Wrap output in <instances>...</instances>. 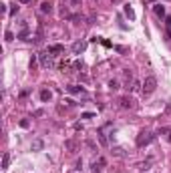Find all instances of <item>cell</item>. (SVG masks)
I'll return each mask as SVG.
<instances>
[{
  "mask_svg": "<svg viewBox=\"0 0 171 173\" xmlns=\"http://www.w3.org/2000/svg\"><path fill=\"white\" fill-rule=\"evenodd\" d=\"M8 165H10V153H4L2 155V169H8Z\"/></svg>",
  "mask_w": 171,
  "mask_h": 173,
  "instance_id": "obj_18",
  "label": "cell"
},
{
  "mask_svg": "<svg viewBox=\"0 0 171 173\" xmlns=\"http://www.w3.org/2000/svg\"><path fill=\"white\" fill-rule=\"evenodd\" d=\"M111 153H113L115 157H121V159H125L127 155H129L125 149H123V147H113V151H111Z\"/></svg>",
  "mask_w": 171,
  "mask_h": 173,
  "instance_id": "obj_13",
  "label": "cell"
},
{
  "mask_svg": "<svg viewBox=\"0 0 171 173\" xmlns=\"http://www.w3.org/2000/svg\"><path fill=\"white\" fill-rule=\"evenodd\" d=\"M34 65H36V57H32V58H30V69H34Z\"/></svg>",
  "mask_w": 171,
  "mask_h": 173,
  "instance_id": "obj_28",
  "label": "cell"
},
{
  "mask_svg": "<svg viewBox=\"0 0 171 173\" xmlns=\"http://www.w3.org/2000/svg\"><path fill=\"white\" fill-rule=\"evenodd\" d=\"M4 39H6V43H10V40H14V34H12L10 30H6L4 32Z\"/></svg>",
  "mask_w": 171,
  "mask_h": 173,
  "instance_id": "obj_21",
  "label": "cell"
},
{
  "mask_svg": "<svg viewBox=\"0 0 171 173\" xmlns=\"http://www.w3.org/2000/svg\"><path fill=\"white\" fill-rule=\"evenodd\" d=\"M81 117H83V119H93V117H95V113H83V115H81Z\"/></svg>",
  "mask_w": 171,
  "mask_h": 173,
  "instance_id": "obj_24",
  "label": "cell"
},
{
  "mask_svg": "<svg viewBox=\"0 0 171 173\" xmlns=\"http://www.w3.org/2000/svg\"><path fill=\"white\" fill-rule=\"evenodd\" d=\"M67 91L71 93V95H87V93H85V89H83V87H79V85H68V87H67Z\"/></svg>",
  "mask_w": 171,
  "mask_h": 173,
  "instance_id": "obj_8",
  "label": "cell"
},
{
  "mask_svg": "<svg viewBox=\"0 0 171 173\" xmlns=\"http://www.w3.org/2000/svg\"><path fill=\"white\" fill-rule=\"evenodd\" d=\"M123 10H125V16H127L129 20H135V10L131 8V4H125V8H123Z\"/></svg>",
  "mask_w": 171,
  "mask_h": 173,
  "instance_id": "obj_14",
  "label": "cell"
},
{
  "mask_svg": "<svg viewBox=\"0 0 171 173\" xmlns=\"http://www.w3.org/2000/svg\"><path fill=\"white\" fill-rule=\"evenodd\" d=\"M71 173H75V171H71Z\"/></svg>",
  "mask_w": 171,
  "mask_h": 173,
  "instance_id": "obj_31",
  "label": "cell"
},
{
  "mask_svg": "<svg viewBox=\"0 0 171 173\" xmlns=\"http://www.w3.org/2000/svg\"><path fill=\"white\" fill-rule=\"evenodd\" d=\"M165 26H167V39H171V16H165Z\"/></svg>",
  "mask_w": 171,
  "mask_h": 173,
  "instance_id": "obj_19",
  "label": "cell"
},
{
  "mask_svg": "<svg viewBox=\"0 0 171 173\" xmlns=\"http://www.w3.org/2000/svg\"><path fill=\"white\" fill-rule=\"evenodd\" d=\"M18 10H20V6H18V4H14V6L10 8V14H16V12H18Z\"/></svg>",
  "mask_w": 171,
  "mask_h": 173,
  "instance_id": "obj_26",
  "label": "cell"
},
{
  "mask_svg": "<svg viewBox=\"0 0 171 173\" xmlns=\"http://www.w3.org/2000/svg\"><path fill=\"white\" fill-rule=\"evenodd\" d=\"M81 2H83V0H68L71 6H81Z\"/></svg>",
  "mask_w": 171,
  "mask_h": 173,
  "instance_id": "obj_25",
  "label": "cell"
},
{
  "mask_svg": "<svg viewBox=\"0 0 171 173\" xmlns=\"http://www.w3.org/2000/svg\"><path fill=\"white\" fill-rule=\"evenodd\" d=\"M38 58H40V66L42 69H50V66L54 65V61H53V54L46 50V52H42V54H38Z\"/></svg>",
  "mask_w": 171,
  "mask_h": 173,
  "instance_id": "obj_3",
  "label": "cell"
},
{
  "mask_svg": "<svg viewBox=\"0 0 171 173\" xmlns=\"http://www.w3.org/2000/svg\"><path fill=\"white\" fill-rule=\"evenodd\" d=\"M139 87H141V83H139V81H133V87H131V91H137Z\"/></svg>",
  "mask_w": 171,
  "mask_h": 173,
  "instance_id": "obj_27",
  "label": "cell"
},
{
  "mask_svg": "<svg viewBox=\"0 0 171 173\" xmlns=\"http://www.w3.org/2000/svg\"><path fill=\"white\" fill-rule=\"evenodd\" d=\"M85 48H87V40H76V43H72V52L75 54L85 52Z\"/></svg>",
  "mask_w": 171,
  "mask_h": 173,
  "instance_id": "obj_4",
  "label": "cell"
},
{
  "mask_svg": "<svg viewBox=\"0 0 171 173\" xmlns=\"http://www.w3.org/2000/svg\"><path fill=\"white\" fill-rule=\"evenodd\" d=\"M65 149H67V151H71V153H75V149H76V141H72V139L65 141Z\"/></svg>",
  "mask_w": 171,
  "mask_h": 173,
  "instance_id": "obj_16",
  "label": "cell"
},
{
  "mask_svg": "<svg viewBox=\"0 0 171 173\" xmlns=\"http://www.w3.org/2000/svg\"><path fill=\"white\" fill-rule=\"evenodd\" d=\"M42 147H44V141H42V139H34L32 145H30V149H32V151H40Z\"/></svg>",
  "mask_w": 171,
  "mask_h": 173,
  "instance_id": "obj_15",
  "label": "cell"
},
{
  "mask_svg": "<svg viewBox=\"0 0 171 173\" xmlns=\"http://www.w3.org/2000/svg\"><path fill=\"white\" fill-rule=\"evenodd\" d=\"M20 4H30V0H18Z\"/></svg>",
  "mask_w": 171,
  "mask_h": 173,
  "instance_id": "obj_29",
  "label": "cell"
},
{
  "mask_svg": "<svg viewBox=\"0 0 171 173\" xmlns=\"http://www.w3.org/2000/svg\"><path fill=\"white\" fill-rule=\"evenodd\" d=\"M153 12L157 18H165V6H161V4H153Z\"/></svg>",
  "mask_w": 171,
  "mask_h": 173,
  "instance_id": "obj_12",
  "label": "cell"
},
{
  "mask_svg": "<svg viewBox=\"0 0 171 173\" xmlns=\"http://www.w3.org/2000/svg\"><path fill=\"white\" fill-rule=\"evenodd\" d=\"M109 89H111V91H117V89H119V81H115V79H113V81H109Z\"/></svg>",
  "mask_w": 171,
  "mask_h": 173,
  "instance_id": "obj_20",
  "label": "cell"
},
{
  "mask_svg": "<svg viewBox=\"0 0 171 173\" xmlns=\"http://www.w3.org/2000/svg\"><path fill=\"white\" fill-rule=\"evenodd\" d=\"M155 141V135L151 133V131H141L139 137H137V147H147L149 143Z\"/></svg>",
  "mask_w": 171,
  "mask_h": 173,
  "instance_id": "obj_2",
  "label": "cell"
},
{
  "mask_svg": "<svg viewBox=\"0 0 171 173\" xmlns=\"http://www.w3.org/2000/svg\"><path fill=\"white\" fill-rule=\"evenodd\" d=\"M105 165H107V161H105L103 157H99L97 161H93V163H91V169L95 171V173H101V171H103V167H105Z\"/></svg>",
  "mask_w": 171,
  "mask_h": 173,
  "instance_id": "obj_5",
  "label": "cell"
},
{
  "mask_svg": "<svg viewBox=\"0 0 171 173\" xmlns=\"http://www.w3.org/2000/svg\"><path fill=\"white\" fill-rule=\"evenodd\" d=\"M49 52L53 54V57L54 54H61V52H65V46L62 44H49Z\"/></svg>",
  "mask_w": 171,
  "mask_h": 173,
  "instance_id": "obj_9",
  "label": "cell"
},
{
  "mask_svg": "<svg viewBox=\"0 0 171 173\" xmlns=\"http://www.w3.org/2000/svg\"><path fill=\"white\" fill-rule=\"evenodd\" d=\"M28 125H30V121H28V119H22V121H20V127H22V129H28Z\"/></svg>",
  "mask_w": 171,
  "mask_h": 173,
  "instance_id": "obj_23",
  "label": "cell"
},
{
  "mask_svg": "<svg viewBox=\"0 0 171 173\" xmlns=\"http://www.w3.org/2000/svg\"><path fill=\"white\" fill-rule=\"evenodd\" d=\"M97 139H99V143H101L103 147H107V145H109V137L105 135V131H103V129L97 131Z\"/></svg>",
  "mask_w": 171,
  "mask_h": 173,
  "instance_id": "obj_10",
  "label": "cell"
},
{
  "mask_svg": "<svg viewBox=\"0 0 171 173\" xmlns=\"http://www.w3.org/2000/svg\"><path fill=\"white\" fill-rule=\"evenodd\" d=\"M38 97H40V101H42V103H49V101L53 99V91H50V89H40Z\"/></svg>",
  "mask_w": 171,
  "mask_h": 173,
  "instance_id": "obj_7",
  "label": "cell"
},
{
  "mask_svg": "<svg viewBox=\"0 0 171 173\" xmlns=\"http://www.w3.org/2000/svg\"><path fill=\"white\" fill-rule=\"evenodd\" d=\"M155 89H157V79L153 77H147L143 81V85H141V91H143V95H151V93H155Z\"/></svg>",
  "mask_w": 171,
  "mask_h": 173,
  "instance_id": "obj_1",
  "label": "cell"
},
{
  "mask_svg": "<svg viewBox=\"0 0 171 173\" xmlns=\"http://www.w3.org/2000/svg\"><path fill=\"white\" fill-rule=\"evenodd\" d=\"M147 2H155V0H147Z\"/></svg>",
  "mask_w": 171,
  "mask_h": 173,
  "instance_id": "obj_30",
  "label": "cell"
},
{
  "mask_svg": "<svg viewBox=\"0 0 171 173\" xmlns=\"http://www.w3.org/2000/svg\"><path fill=\"white\" fill-rule=\"evenodd\" d=\"M119 105H121V109H133L135 107L131 97H121V99H119Z\"/></svg>",
  "mask_w": 171,
  "mask_h": 173,
  "instance_id": "obj_6",
  "label": "cell"
},
{
  "mask_svg": "<svg viewBox=\"0 0 171 173\" xmlns=\"http://www.w3.org/2000/svg\"><path fill=\"white\" fill-rule=\"evenodd\" d=\"M149 165H151V161H145V163H141V165H139V169L145 171V169H149Z\"/></svg>",
  "mask_w": 171,
  "mask_h": 173,
  "instance_id": "obj_22",
  "label": "cell"
},
{
  "mask_svg": "<svg viewBox=\"0 0 171 173\" xmlns=\"http://www.w3.org/2000/svg\"><path fill=\"white\" fill-rule=\"evenodd\" d=\"M40 12L42 14H50V12H53V4H50L49 0H42L40 2Z\"/></svg>",
  "mask_w": 171,
  "mask_h": 173,
  "instance_id": "obj_11",
  "label": "cell"
},
{
  "mask_svg": "<svg viewBox=\"0 0 171 173\" xmlns=\"http://www.w3.org/2000/svg\"><path fill=\"white\" fill-rule=\"evenodd\" d=\"M28 34H30V32H28V26H26V28H22V30H20L18 34H16V39H20V40H26V39H28Z\"/></svg>",
  "mask_w": 171,
  "mask_h": 173,
  "instance_id": "obj_17",
  "label": "cell"
}]
</instances>
